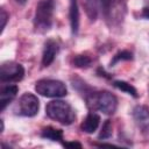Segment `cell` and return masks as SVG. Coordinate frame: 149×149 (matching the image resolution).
<instances>
[{
  "mask_svg": "<svg viewBox=\"0 0 149 149\" xmlns=\"http://www.w3.org/2000/svg\"><path fill=\"white\" fill-rule=\"evenodd\" d=\"M87 106L93 111L102 112L104 114L111 115L118 108V99L114 94L108 91H97L90 92L86 97Z\"/></svg>",
  "mask_w": 149,
  "mask_h": 149,
  "instance_id": "cell-1",
  "label": "cell"
},
{
  "mask_svg": "<svg viewBox=\"0 0 149 149\" xmlns=\"http://www.w3.org/2000/svg\"><path fill=\"white\" fill-rule=\"evenodd\" d=\"M45 113L47 115L62 123V125H71L72 122H74L76 120V112L72 108V106L63 100H54L50 101L47 106H45Z\"/></svg>",
  "mask_w": 149,
  "mask_h": 149,
  "instance_id": "cell-2",
  "label": "cell"
},
{
  "mask_svg": "<svg viewBox=\"0 0 149 149\" xmlns=\"http://www.w3.org/2000/svg\"><path fill=\"white\" fill-rule=\"evenodd\" d=\"M55 1L54 0H41L36 6L34 15V28L35 31L43 34L47 33L52 26Z\"/></svg>",
  "mask_w": 149,
  "mask_h": 149,
  "instance_id": "cell-3",
  "label": "cell"
},
{
  "mask_svg": "<svg viewBox=\"0 0 149 149\" xmlns=\"http://www.w3.org/2000/svg\"><path fill=\"white\" fill-rule=\"evenodd\" d=\"M35 91L47 98H62L66 95L65 84L57 79H40L35 84Z\"/></svg>",
  "mask_w": 149,
  "mask_h": 149,
  "instance_id": "cell-4",
  "label": "cell"
},
{
  "mask_svg": "<svg viewBox=\"0 0 149 149\" xmlns=\"http://www.w3.org/2000/svg\"><path fill=\"white\" fill-rule=\"evenodd\" d=\"M24 76V69L20 63L6 62L0 68V81L1 83H16Z\"/></svg>",
  "mask_w": 149,
  "mask_h": 149,
  "instance_id": "cell-5",
  "label": "cell"
},
{
  "mask_svg": "<svg viewBox=\"0 0 149 149\" xmlns=\"http://www.w3.org/2000/svg\"><path fill=\"white\" fill-rule=\"evenodd\" d=\"M38 109H40V101L36 95L27 92L20 97L17 104V113L20 115L28 118L35 116L38 113Z\"/></svg>",
  "mask_w": 149,
  "mask_h": 149,
  "instance_id": "cell-6",
  "label": "cell"
},
{
  "mask_svg": "<svg viewBox=\"0 0 149 149\" xmlns=\"http://www.w3.org/2000/svg\"><path fill=\"white\" fill-rule=\"evenodd\" d=\"M132 115L137 127L143 133L149 134V107L144 105H137L134 107Z\"/></svg>",
  "mask_w": 149,
  "mask_h": 149,
  "instance_id": "cell-7",
  "label": "cell"
},
{
  "mask_svg": "<svg viewBox=\"0 0 149 149\" xmlns=\"http://www.w3.org/2000/svg\"><path fill=\"white\" fill-rule=\"evenodd\" d=\"M59 52V44L56 40H48L44 43L43 48V54H42V65L43 66H49L56 58L57 54Z\"/></svg>",
  "mask_w": 149,
  "mask_h": 149,
  "instance_id": "cell-8",
  "label": "cell"
},
{
  "mask_svg": "<svg viewBox=\"0 0 149 149\" xmlns=\"http://www.w3.org/2000/svg\"><path fill=\"white\" fill-rule=\"evenodd\" d=\"M19 87L16 85H7L0 90V111H3L7 105L16 97Z\"/></svg>",
  "mask_w": 149,
  "mask_h": 149,
  "instance_id": "cell-9",
  "label": "cell"
},
{
  "mask_svg": "<svg viewBox=\"0 0 149 149\" xmlns=\"http://www.w3.org/2000/svg\"><path fill=\"white\" fill-rule=\"evenodd\" d=\"M83 6L91 20H95L99 13L104 12V0H83Z\"/></svg>",
  "mask_w": 149,
  "mask_h": 149,
  "instance_id": "cell-10",
  "label": "cell"
},
{
  "mask_svg": "<svg viewBox=\"0 0 149 149\" xmlns=\"http://www.w3.org/2000/svg\"><path fill=\"white\" fill-rule=\"evenodd\" d=\"M99 123H100V116L97 113L92 112V113H88L86 115V118L84 119V121L80 125V129L84 133L92 134V133H94L98 129Z\"/></svg>",
  "mask_w": 149,
  "mask_h": 149,
  "instance_id": "cell-11",
  "label": "cell"
},
{
  "mask_svg": "<svg viewBox=\"0 0 149 149\" xmlns=\"http://www.w3.org/2000/svg\"><path fill=\"white\" fill-rule=\"evenodd\" d=\"M69 19H70L71 31H72L73 35H76L78 33V29H79V9H78V2H77V0H70Z\"/></svg>",
  "mask_w": 149,
  "mask_h": 149,
  "instance_id": "cell-12",
  "label": "cell"
},
{
  "mask_svg": "<svg viewBox=\"0 0 149 149\" xmlns=\"http://www.w3.org/2000/svg\"><path fill=\"white\" fill-rule=\"evenodd\" d=\"M41 136L43 139H47V140L61 142L63 140V132H62V129H58V128L48 126V127H44L41 130Z\"/></svg>",
  "mask_w": 149,
  "mask_h": 149,
  "instance_id": "cell-13",
  "label": "cell"
},
{
  "mask_svg": "<svg viewBox=\"0 0 149 149\" xmlns=\"http://www.w3.org/2000/svg\"><path fill=\"white\" fill-rule=\"evenodd\" d=\"M113 86L116 87L118 90H120V91H122V92H125V93L134 97V98H137L139 97L136 88L132 84H129V83H127L125 80H114L113 81Z\"/></svg>",
  "mask_w": 149,
  "mask_h": 149,
  "instance_id": "cell-14",
  "label": "cell"
},
{
  "mask_svg": "<svg viewBox=\"0 0 149 149\" xmlns=\"http://www.w3.org/2000/svg\"><path fill=\"white\" fill-rule=\"evenodd\" d=\"M72 64L76 68H80V69H86L92 64V58L87 55H76L72 59Z\"/></svg>",
  "mask_w": 149,
  "mask_h": 149,
  "instance_id": "cell-15",
  "label": "cell"
},
{
  "mask_svg": "<svg viewBox=\"0 0 149 149\" xmlns=\"http://www.w3.org/2000/svg\"><path fill=\"white\" fill-rule=\"evenodd\" d=\"M132 58H133V54H132L130 51H128V50H121V51L116 52V54L113 56V58H112L109 65H111V66H114L115 64H118V63L121 62V61H130Z\"/></svg>",
  "mask_w": 149,
  "mask_h": 149,
  "instance_id": "cell-16",
  "label": "cell"
},
{
  "mask_svg": "<svg viewBox=\"0 0 149 149\" xmlns=\"http://www.w3.org/2000/svg\"><path fill=\"white\" fill-rule=\"evenodd\" d=\"M112 136V122L111 120H106L101 127V130L99 133V140H105V139H109Z\"/></svg>",
  "mask_w": 149,
  "mask_h": 149,
  "instance_id": "cell-17",
  "label": "cell"
},
{
  "mask_svg": "<svg viewBox=\"0 0 149 149\" xmlns=\"http://www.w3.org/2000/svg\"><path fill=\"white\" fill-rule=\"evenodd\" d=\"M7 20H8V14H7V12L3 9V8H1L0 9V21H1V26H0V33H2L3 31V29H5V27H6V23H7Z\"/></svg>",
  "mask_w": 149,
  "mask_h": 149,
  "instance_id": "cell-18",
  "label": "cell"
},
{
  "mask_svg": "<svg viewBox=\"0 0 149 149\" xmlns=\"http://www.w3.org/2000/svg\"><path fill=\"white\" fill-rule=\"evenodd\" d=\"M63 146L66 148H81L79 142H63Z\"/></svg>",
  "mask_w": 149,
  "mask_h": 149,
  "instance_id": "cell-19",
  "label": "cell"
},
{
  "mask_svg": "<svg viewBox=\"0 0 149 149\" xmlns=\"http://www.w3.org/2000/svg\"><path fill=\"white\" fill-rule=\"evenodd\" d=\"M141 15H142L144 19H149V7H143Z\"/></svg>",
  "mask_w": 149,
  "mask_h": 149,
  "instance_id": "cell-20",
  "label": "cell"
},
{
  "mask_svg": "<svg viewBox=\"0 0 149 149\" xmlns=\"http://www.w3.org/2000/svg\"><path fill=\"white\" fill-rule=\"evenodd\" d=\"M15 1H16L19 5H24V3L27 2V0H15Z\"/></svg>",
  "mask_w": 149,
  "mask_h": 149,
  "instance_id": "cell-21",
  "label": "cell"
},
{
  "mask_svg": "<svg viewBox=\"0 0 149 149\" xmlns=\"http://www.w3.org/2000/svg\"><path fill=\"white\" fill-rule=\"evenodd\" d=\"M144 3H146L144 7H149V0H144Z\"/></svg>",
  "mask_w": 149,
  "mask_h": 149,
  "instance_id": "cell-22",
  "label": "cell"
}]
</instances>
